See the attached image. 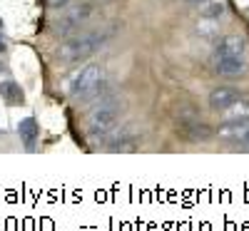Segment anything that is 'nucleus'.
<instances>
[{
  "label": "nucleus",
  "mask_w": 249,
  "mask_h": 231,
  "mask_svg": "<svg viewBox=\"0 0 249 231\" xmlns=\"http://www.w3.org/2000/svg\"><path fill=\"white\" fill-rule=\"evenodd\" d=\"M72 97L88 102V99H100L105 97V70H102L100 65H88L82 67L75 80H72V87H70Z\"/></svg>",
  "instance_id": "1"
},
{
  "label": "nucleus",
  "mask_w": 249,
  "mask_h": 231,
  "mask_svg": "<svg viewBox=\"0 0 249 231\" xmlns=\"http://www.w3.org/2000/svg\"><path fill=\"white\" fill-rule=\"evenodd\" d=\"M120 115H122V104L115 97H110V95L100 97V102L95 104V110L88 115V130L95 137L97 134H110L117 127Z\"/></svg>",
  "instance_id": "2"
},
{
  "label": "nucleus",
  "mask_w": 249,
  "mask_h": 231,
  "mask_svg": "<svg viewBox=\"0 0 249 231\" xmlns=\"http://www.w3.org/2000/svg\"><path fill=\"white\" fill-rule=\"evenodd\" d=\"M107 33H85V35H75L70 37L68 43H62L57 48V60L62 62H77V60H85L90 57L102 43H105Z\"/></svg>",
  "instance_id": "3"
},
{
  "label": "nucleus",
  "mask_w": 249,
  "mask_h": 231,
  "mask_svg": "<svg viewBox=\"0 0 249 231\" xmlns=\"http://www.w3.org/2000/svg\"><path fill=\"white\" fill-rule=\"evenodd\" d=\"M92 15V8L88 5V3H82V5H75V8H70L65 15H62L60 20H57V25H55V33L57 35H70V33H75L85 20Z\"/></svg>",
  "instance_id": "4"
},
{
  "label": "nucleus",
  "mask_w": 249,
  "mask_h": 231,
  "mask_svg": "<svg viewBox=\"0 0 249 231\" xmlns=\"http://www.w3.org/2000/svg\"><path fill=\"white\" fill-rule=\"evenodd\" d=\"M212 70L217 75H224V77H239L247 70V62H244V57H232V55L212 52Z\"/></svg>",
  "instance_id": "5"
},
{
  "label": "nucleus",
  "mask_w": 249,
  "mask_h": 231,
  "mask_svg": "<svg viewBox=\"0 0 249 231\" xmlns=\"http://www.w3.org/2000/svg\"><path fill=\"white\" fill-rule=\"evenodd\" d=\"M239 99H242V95L234 87H214L210 92V107L212 110H230Z\"/></svg>",
  "instance_id": "6"
},
{
  "label": "nucleus",
  "mask_w": 249,
  "mask_h": 231,
  "mask_svg": "<svg viewBox=\"0 0 249 231\" xmlns=\"http://www.w3.org/2000/svg\"><path fill=\"white\" fill-rule=\"evenodd\" d=\"M219 137L234 139V142H247L249 139V119H230L219 127Z\"/></svg>",
  "instance_id": "7"
},
{
  "label": "nucleus",
  "mask_w": 249,
  "mask_h": 231,
  "mask_svg": "<svg viewBox=\"0 0 249 231\" xmlns=\"http://www.w3.org/2000/svg\"><path fill=\"white\" fill-rule=\"evenodd\" d=\"M214 52H222V55H232V57H244L247 55V40L242 35H224Z\"/></svg>",
  "instance_id": "8"
},
{
  "label": "nucleus",
  "mask_w": 249,
  "mask_h": 231,
  "mask_svg": "<svg viewBox=\"0 0 249 231\" xmlns=\"http://www.w3.org/2000/svg\"><path fill=\"white\" fill-rule=\"evenodd\" d=\"M18 132H20V139H23L25 149H28V152H35L37 134H40V130H37V122H35L33 117L20 119V124H18Z\"/></svg>",
  "instance_id": "9"
},
{
  "label": "nucleus",
  "mask_w": 249,
  "mask_h": 231,
  "mask_svg": "<svg viewBox=\"0 0 249 231\" xmlns=\"http://www.w3.org/2000/svg\"><path fill=\"white\" fill-rule=\"evenodd\" d=\"M132 127H124V130H112L107 137H105V144L110 149H120V147H127L132 142Z\"/></svg>",
  "instance_id": "10"
},
{
  "label": "nucleus",
  "mask_w": 249,
  "mask_h": 231,
  "mask_svg": "<svg viewBox=\"0 0 249 231\" xmlns=\"http://www.w3.org/2000/svg\"><path fill=\"white\" fill-rule=\"evenodd\" d=\"M224 13H227V3H224V0H204V3L199 5V15L202 17L219 20Z\"/></svg>",
  "instance_id": "11"
},
{
  "label": "nucleus",
  "mask_w": 249,
  "mask_h": 231,
  "mask_svg": "<svg viewBox=\"0 0 249 231\" xmlns=\"http://www.w3.org/2000/svg\"><path fill=\"white\" fill-rule=\"evenodd\" d=\"M0 95H3L5 102H10V104L23 102V92H20V87L15 85V82H3V85H0Z\"/></svg>",
  "instance_id": "12"
},
{
  "label": "nucleus",
  "mask_w": 249,
  "mask_h": 231,
  "mask_svg": "<svg viewBox=\"0 0 249 231\" xmlns=\"http://www.w3.org/2000/svg\"><path fill=\"white\" fill-rule=\"evenodd\" d=\"M227 112H230V119H249V99L234 102Z\"/></svg>",
  "instance_id": "13"
},
{
  "label": "nucleus",
  "mask_w": 249,
  "mask_h": 231,
  "mask_svg": "<svg viewBox=\"0 0 249 231\" xmlns=\"http://www.w3.org/2000/svg\"><path fill=\"white\" fill-rule=\"evenodd\" d=\"M197 33L204 35V37H214V35H217V20H212V17H202V23L197 25Z\"/></svg>",
  "instance_id": "14"
},
{
  "label": "nucleus",
  "mask_w": 249,
  "mask_h": 231,
  "mask_svg": "<svg viewBox=\"0 0 249 231\" xmlns=\"http://www.w3.org/2000/svg\"><path fill=\"white\" fill-rule=\"evenodd\" d=\"M70 0H48V5L53 8V10H57V8H62V5H68Z\"/></svg>",
  "instance_id": "15"
},
{
  "label": "nucleus",
  "mask_w": 249,
  "mask_h": 231,
  "mask_svg": "<svg viewBox=\"0 0 249 231\" xmlns=\"http://www.w3.org/2000/svg\"><path fill=\"white\" fill-rule=\"evenodd\" d=\"M5 50V40H3V35H0V52Z\"/></svg>",
  "instance_id": "16"
},
{
  "label": "nucleus",
  "mask_w": 249,
  "mask_h": 231,
  "mask_svg": "<svg viewBox=\"0 0 249 231\" xmlns=\"http://www.w3.org/2000/svg\"><path fill=\"white\" fill-rule=\"evenodd\" d=\"M187 3H192V5H202L204 0H187Z\"/></svg>",
  "instance_id": "17"
}]
</instances>
